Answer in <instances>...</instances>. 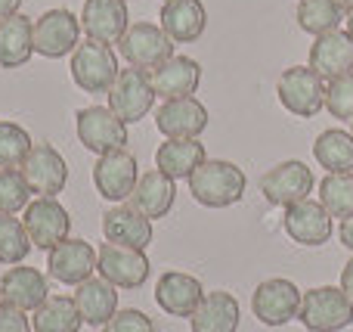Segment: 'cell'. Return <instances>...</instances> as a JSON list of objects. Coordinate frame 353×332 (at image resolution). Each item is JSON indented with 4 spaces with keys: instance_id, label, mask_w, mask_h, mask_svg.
Masks as SVG:
<instances>
[{
    "instance_id": "obj_17",
    "label": "cell",
    "mask_w": 353,
    "mask_h": 332,
    "mask_svg": "<svg viewBox=\"0 0 353 332\" xmlns=\"http://www.w3.org/2000/svg\"><path fill=\"white\" fill-rule=\"evenodd\" d=\"M285 233L292 236L298 246L316 248L325 246L335 233V224H332V215L323 208V202H313V199H304V202L285 208Z\"/></svg>"
},
{
    "instance_id": "obj_33",
    "label": "cell",
    "mask_w": 353,
    "mask_h": 332,
    "mask_svg": "<svg viewBox=\"0 0 353 332\" xmlns=\"http://www.w3.org/2000/svg\"><path fill=\"white\" fill-rule=\"evenodd\" d=\"M319 202L332 217H353V174H325L319 180Z\"/></svg>"
},
{
    "instance_id": "obj_10",
    "label": "cell",
    "mask_w": 353,
    "mask_h": 332,
    "mask_svg": "<svg viewBox=\"0 0 353 332\" xmlns=\"http://www.w3.org/2000/svg\"><path fill=\"white\" fill-rule=\"evenodd\" d=\"M81 31V19L72 10H47L34 19V53L43 59H62L78 50Z\"/></svg>"
},
{
    "instance_id": "obj_42",
    "label": "cell",
    "mask_w": 353,
    "mask_h": 332,
    "mask_svg": "<svg viewBox=\"0 0 353 332\" xmlns=\"http://www.w3.org/2000/svg\"><path fill=\"white\" fill-rule=\"evenodd\" d=\"M19 6H22V0H0V22L10 16H16Z\"/></svg>"
},
{
    "instance_id": "obj_27",
    "label": "cell",
    "mask_w": 353,
    "mask_h": 332,
    "mask_svg": "<svg viewBox=\"0 0 353 332\" xmlns=\"http://www.w3.org/2000/svg\"><path fill=\"white\" fill-rule=\"evenodd\" d=\"M72 298L78 304V314L90 326H105L118 314V289L103 277H90L87 283H81Z\"/></svg>"
},
{
    "instance_id": "obj_45",
    "label": "cell",
    "mask_w": 353,
    "mask_h": 332,
    "mask_svg": "<svg viewBox=\"0 0 353 332\" xmlns=\"http://www.w3.org/2000/svg\"><path fill=\"white\" fill-rule=\"evenodd\" d=\"M350 134H353V121H350Z\"/></svg>"
},
{
    "instance_id": "obj_22",
    "label": "cell",
    "mask_w": 353,
    "mask_h": 332,
    "mask_svg": "<svg viewBox=\"0 0 353 332\" xmlns=\"http://www.w3.org/2000/svg\"><path fill=\"white\" fill-rule=\"evenodd\" d=\"M103 236L105 242L146 252V246L152 242V221L130 205H115L103 215Z\"/></svg>"
},
{
    "instance_id": "obj_2",
    "label": "cell",
    "mask_w": 353,
    "mask_h": 332,
    "mask_svg": "<svg viewBox=\"0 0 353 332\" xmlns=\"http://www.w3.org/2000/svg\"><path fill=\"white\" fill-rule=\"evenodd\" d=\"M298 320L310 332H338L353 323V302L338 286H319L304 292Z\"/></svg>"
},
{
    "instance_id": "obj_25",
    "label": "cell",
    "mask_w": 353,
    "mask_h": 332,
    "mask_svg": "<svg viewBox=\"0 0 353 332\" xmlns=\"http://www.w3.org/2000/svg\"><path fill=\"white\" fill-rule=\"evenodd\" d=\"M161 28L174 43H192L205 35L208 12L201 0H168L161 3Z\"/></svg>"
},
{
    "instance_id": "obj_7",
    "label": "cell",
    "mask_w": 353,
    "mask_h": 332,
    "mask_svg": "<svg viewBox=\"0 0 353 332\" xmlns=\"http://www.w3.org/2000/svg\"><path fill=\"white\" fill-rule=\"evenodd\" d=\"M174 47L176 43L165 35V28L155 22H137L128 28V35L118 41V50L121 56L128 59V66L134 68H159L161 62H168L174 56Z\"/></svg>"
},
{
    "instance_id": "obj_29",
    "label": "cell",
    "mask_w": 353,
    "mask_h": 332,
    "mask_svg": "<svg viewBox=\"0 0 353 332\" xmlns=\"http://www.w3.org/2000/svg\"><path fill=\"white\" fill-rule=\"evenodd\" d=\"M208 159L205 143L199 140H165L155 153V168L174 180H189L192 171Z\"/></svg>"
},
{
    "instance_id": "obj_5",
    "label": "cell",
    "mask_w": 353,
    "mask_h": 332,
    "mask_svg": "<svg viewBox=\"0 0 353 332\" xmlns=\"http://www.w3.org/2000/svg\"><path fill=\"white\" fill-rule=\"evenodd\" d=\"M118 59L109 43L87 41L72 53V81L87 93H109L118 78Z\"/></svg>"
},
{
    "instance_id": "obj_40",
    "label": "cell",
    "mask_w": 353,
    "mask_h": 332,
    "mask_svg": "<svg viewBox=\"0 0 353 332\" xmlns=\"http://www.w3.org/2000/svg\"><path fill=\"white\" fill-rule=\"evenodd\" d=\"M341 289L347 292V298L353 302V258L344 264V271H341Z\"/></svg>"
},
{
    "instance_id": "obj_4",
    "label": "cell",
    "mask_w": 353,
    "mask_h": 332,
    "mask_svg": "<svg viewBox=\"0 0 353 332\" xmlns=\"http://www.w3.org/2000/svg\"><path fill=\"white\" fill-rule=\"evenodd\" d=\"M22 224L28 230L31 246L41 248V252H53L72 233V215L56 196H37L34 202H28Z\"/></svg>"
},
{
    "instance_id": "obj_3",
    "label": "cell",
    "mask_w": 353,
    "mask_h": 332,
    "mask_svg": "<svg viewBox=\"0 0 353 332\" xmlns=\"http://www.w3.org/2000/svg\"><path fill=\"white\" fill-rule=\"evenodd\" d=\"M109 109L121 118L124 124H134L140 118H146L155 106V87L152 75L146 68H121L115 78V84L109 87Z\"/></svg>"
},
{
    "instance_id": "obj_26",
    "label": "cell",
    "mask_w": 353,
    "mask_h": 332,
    "mask_svg": "<svg viewBox=\"0 0 353 332\" xmlns=\"http://www.w3.org/2000/svg\"><path fill=\"white\" fill-rule=\"evenodd\" d=\"M239 320H242L239 302L230 292L217 289V292H205L201 304L189 317V326H192V332H239Z\"/></svg>"
},
{
    "instance_id": "obj_23",
    "label": "cell",
    "mask_w": 353,
    "mask_h": 332,
    "mask_svg": "<svg viewBox=\"0 0 353 332\" xmlns=\"http://www.w3.org/2000/svg\"><path fill=\"white\" fill-rule=\"evenodd\" d=\"M201 298H205L201 283L180 271H168L165 277L159 280V286H155V302L171 317H186L189 320V317L195 314V308L201 304Z\"/></svg>"
},
{
    "instance_id": "obj_44",
    "label": "cell",
    "mask_w": 353,
    "mask_h": 332,
    "mask_svg": "<svg viewBox=\"0 0 353 332\" xmlns=\"http://www.w3.org/2000/svg\"><path fill=\"white\" fill-rule=\"evenodd\" d=\"M338 3H341V10H344V12H350V10H353V0H338Z\"/></svg>"
},
{
    "instance_id": "obj_20",
    "label": "cell",
    "mask_w": 353,
    "mask_h": 332,
    "mask_svg": "<svg viewBox=\"0 0 353 332\" xmlns=\"http://www.w3.org/2000/svg\"><path fill=\"white\" fill-rule=\"evenodd\" d=\"M50 298V286L37 267H16L3 273L0 280V302L12 304L19 311H37Z\"/></svg>"
},
{
    "instance_id": "obj_37",
    "label": "cell",
    "mask_w": 353,
    "mask_h": 332,
    "mask_svg": "<svg viewBox=\"0 0 353 332\" xmlns=\"http://www.w3.org/2000/svg\"><path fill=\"white\" fill-rule=\"evenodd\" d=\"M325 109L338 121H353V72L332 78L325 84Z\"/></svg>"
},
{
    "instance_id": "obj_32",
    "label": "cell",
    "mask_w": 353,
    "mask_h": 332,
    "mask_svg": "<svg viewBox=\"0 0 353 332\" xmlns=\"http://www.w3.org/2000/svg\"><path fill=\"white\" fill-rule=\"evenodd\" d=\"M347 19L338 0H298V25L307 35L319 37L325 31H335Z\"/></svg>"
},
{
    "instance_id": "obj_39",
    "label": "cell",
    "mask_w": 353,
    "mask_h": 332,
    "mask_svg": "<svg viewBox=\"0 0 353 332\" xmlns=\"http://www.w3.org/2000/svg\"><path fill=\"white\" fill-rule=\"evenodd\" d=\"M0 332H31V320L25 317V311L0 302Z\"/></svg>"
},
{
    "instance_id": "obj_18",
    "label": "cell",
    "mask_w": 353,
    "mask_h": 332,
    "mask_svg": "<svg viewBox=\"0 0 353 332\" xmlns=\"http://www.w3.org/2000/svg\"><path fill=\"white\" fill-rule=\"evenodd\" d=\"M155 124L168 140H199V134L208 128V109L195 97L165 99L155 112Z\"/></svg>"
},
{
    "instance_id": "obj_6",
    "label": "cell",
    "mask_w": 353,
    "mask_h": 332,
    "mask_svg": "<svg viewBox=\"0 0 353 332\" xmlns=\"http://www.w3.org/2000/svg\"><path fill=\"white\" fill-rule=\"evenodd\" d=\"M276 93H279V103L298 118H313L325 106V81L310 66L285 68L279 75Z\"/></svg>"
},
{
    "instance_id": "obj_9",
    "label": "cell",
    "mask_w": 353,
    "mask_h": 332,
    "mask_svg": "<svg viewBox=\"0 0 353 332\" xmlns=\"http://www.w3.org/2000/svg\"><path fill=\"white\" fill-rule=\"evenodd\" d=\"M301 298H304V292L292 280L273 277V280H263L254 289L251 311H254V317L263 326H285L288 320H298Z\"/></svg>"
},
{
    "instance_id": "obj_28",
    "label": "cell",
    "mask_w": 353,
    "mask_h": 332,
    "mask_svg": "<svg viewBox=\"0 0 353 332\" xmlns=\"http://www.w3.org/2000/svg\"><path fill=\"white\" fill-rule=\"evenodd\" d=\"M34 56V19L16 16L0 22V68H19Z\"/></svg>"
},
{
    "instance_id": "obj_43",
    "label": "cell",
    "mask_w": 353,
    "mask_h": 332,
    "mask_svg": "<svg viewBox=\"0 0 353 332\" xmlns=\"http://www.w3.org/2000/svg\"><path fill=\"white\" fill-rule=\"evenodd\" d=\"M344 25H347V28H344V31H347V35L353 37V10L347 12V19H344Z\"/></svg>"
},
{
    "instance_id": "obj_1",
    "label": "cell",
    "mask_w": 353,
    "mask_h": 332,
    "mask_svg": "<svg viewBox=\"0 0 353 332\" xmlns=\"http://www.w3.org/2000/svg\"><path fill=\"white\" fill-rule=\"evenodd\" d=\"M248 177L239 165L223 159H205L189 177V193L205 208H230L242 202Z\"/></svg>"
},
{
    "instance_id": "obj_8",
    "label": "cell",
    "mask_w": 353,
    "mask_h": 332,
    "mask_svg": "<svg viewBox=\"0 0 353 332\" xmlns=\"http://www.w3.org/2000/svg\"><path fill=\"white\" fill-rule=\"evenodd\" d=\"M78 121V140L84 143L90 153L97 155H105V153H115V149H124L128 146V124L109 109V106H87L81 109Z\"/></svg>"
},
{
    "instance_id": "obj_34",
    "label": "cell",
    "mask_w": 353,
    "mask_h": 332,
    "mask_svg": "<svg viewBox=\"0 0 353 332\" xmlns=\"http://www.w3.org/2000/svg\"><path fill=\"white\" fill-rule=\"evenodd\" d=\"M31 252L25 224L16 215H0V264H22Z\"/></svg>"
},
{
    "instance_id": "obj_30",
    "label": "cell",
    "mask_w": 353,
    "mask_h": 332,
    "mask_svg": "<svg viewBox=\"0 0 353 332\" xmlns=\"http://www.w3.org/2000/svg\"><path fill=\"white\" fill-rule=\"evenodd\" d=\"M84 317L78 314V304L68 295H50L31 317L34 332H81Z\"/></svg>"
},
{
    "instance_id": "obj_14",
    "label": "cell",
    "mask_w": 353,
    "mask_h": 332,
    "mask_svg": "<svg viewBox=\"0 0 353 332\" xmlns=\"http://www.w3.org/2000/svg\"><path fill=\"white\" fill-rule=\"evenodd\" d=\"M99 277L109 280L115 289H140L149 280V258L140 248H128V246H115L105 242L99 248V264H97Z\"/></svg>"
},
{
    "instance_id": "obj_15",
    "label": "cell",
    "mask_w": 353,
    "mask_h": 332,
    "mask_svg": "<svg viewBox=\"0 0 353 332\" xmlns=\"http://www.w3.org/2000/svg\"><path fill=\"white\" fill-rule=\"evenodd\" d=\"M99 264V252L90 246L87 240H72L68 236L65 242L47 252V271L53 280H59L62 286H81L93 277Z\"/></svg>"
},
{
    "instance_id": "obj_46",
    "label": "cell",
    "mask_w": 353,
    "mask_h": 332,
    "mask_svg": "<svg viewBox=\"0 0 353 332\" xmlns=\"http://www.w3.org/2000/svg\"><path fill=\"white\" fill-rule=\"evenodd\" d=\"M161 3H168V0H161Z\"/></svg>"
},
{
    "instance_id": "obj_38",
    "label": "cell",
    "mask_w": 353,
    "mask_h": 332,
    "mask_svg": "<svg viewBox=\"0 0 353 332\" xmlns=\"http://www.w3.org/2000/svg\"><path fill=\"white\" fill-rule=\"evenodd\" d=\"M103 332H155V323H152V317L143 314V311L124 308L105 323Z\"/></svg>"
},
{
    "instance_id": "obj_12",
    "label": "cell",
    "mask_w": 353,
    "mask_h": 332,
    "mask_svg": "<svg viewBox=\"0 0 353 332\" xmlns=\"http://www.w3.org/2000/svg\"><path fill=\"white\" fill-rule=\"evenodd\" d=\"M19 171L37 196H59L68 184V165L53 143H34Z\"/></svg>"
},
{
    "instance_id": "obj_13",
    "label": "cell",
    "mask_w": 353,
    "mask_h": 332,
    "mask_svg": "<svg viewBox=\"0 0 353 332\" xmlns=\"http://www.w3.org/2000/svg\"><path fill=\"white\" fill-rule=\"evenodd\" d=\"M137 180H140V168L137 159L128 149H115V153L99 155V162L93 165V184L97 193L109 202H128L130 193H134Z\"/></svg>"
},
{
    "instance_id": "obj_21",
    "label": "cell",
    "mask_w": 353,
    "mask_h": 332,
    "mask_svg": "<svg viewBox=\"0 0 353 332\" xmlns=\"http://www.w3.org/2000/svg\"><path fill=\"white\" fill-rule=\"evenodd\" d=\"M176 202V180L168 177L165 171H146L140 174V180H137L134 193H130L128 205L130 208H137L140 215H146L149 221H155V217H165L168 211L174 208Z\"/></svg>"
},
{
    "instance_id": "obj_41",
    "label": "cell",
    "mask_w": 353,
    "mask_h": 332,
    "mask_svg": "<svg viewBox=\"0 0 353 332\" xmlns=\"http://www.w3.org/2000/svg\"><path fill=\"white\" fill-rule=\"evenodd\" d=\"M338 236H341V242L353 252V217H344L341 227H338Z\"/></svg>"
},
{
    "instance_id": "obj_36",
    "label": "cell",
    "mask_w": 353,
    "mask_h": 332,
    "mask_svg": "<svg viewBox=\"0 0 353 332\" xmlns=\"http://www.w3.org/2000/svg\"><path fill=\"white\" fill-rule=\"evenodd\" d=\"M31 202V186L19 168H0V215H19Z\"/></svg>"
},
{
    "instance_id": "obj_31",
    "label": "cell",
    "mask_w": 353,
    "mask_h": 332,
    "mask_svg": "<svg viewBox=\"0 0 353 332\" xmlns=\"http://www.w3.org/2000/svg\"><path fill=\"white\" fill-rule=\"evenodd\" d=\"M313 159L329 174H350L353 171V134L338 130V128L323 130L316 137V143H313Z\"/></svg>"
},
{
    "instance_id": "obj_19",
    "label": "cell",
    "mask_w": 353,
    "mask_h": 332,
    "mask_svg": "<svg viewBox=\"0 0 353 332\" xmlns=\"http://www.w3.org/2000/svg\"><path fill=\"white\" fill-rule=\"evenodd\" d=\"M310 68L323 81L341 78V75L353 72V37L344 28L325 31V35L313 37L310 47Z\"/></svg>"
},
{
    "instance_id": "obj_35",
    "label": "cell",
    "mask_w": 353,
    "mask_h": 332,
    "mask_svg": "<svg viewBox=\"0 0 353 332\" xmlns=\"http://www.w3.org/2000/svg\"><path fill=\"white\" fill-rule=\"evenodd\" d=\"M31 134L16 121H0V168H22L31 153Z\"/></svg>"
},
{
    "instance_id": "obj_16",
    "label": "cell",
    "mask_w": 353,
    "mask_h": 332,
    "mask_svg": "<svg viewBox=\"0 0 353 332\" xmlns=\"http://www.w3.org/2000/svg\"><path fill=\"white\" fill-rule=\"evenodd\" d=\"M81 28L87 41L97 43H118L130 28V12L124 0H84L81 10Z\"/></svg>"
},
{
    "instance_id": "obj_11",
    "label": "cell",
    "mask_w": 353,
    "mask_h": 332,
    "mask_svg": "<svg viewBox=\"0 0 353 332\" xmlns=\"http://www.w3.org/2000/svg\"><path fill=\"white\" fill-rule=\"evenodd\" d=\"M261 193L270 205L279 208H292V205L310 199L313 193V171L298 159L279 162L276 168H270L261 177Z\"/></svg>"
},
{
    "instance_id": "obj_24",
    "label": "cell",
    "mask_w": 353,
    "mask_h": 332,
    "mask_svg": "<svg viewBox=\"0 0 353 332\" xmlns=\"http://www.w3.org/2000/svg\"><path fill=\"white\" fill-rule=\"evenodd\" d=\"M152 87L155 97L161 99H180V97H192L199 90L201 81V66L192 56H171L168 62H161L159 68H152Z\"/></svg>"
}]
</instances>
